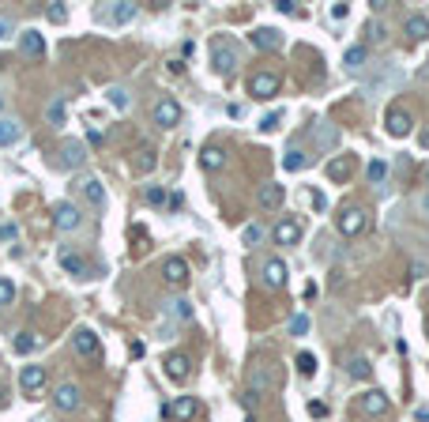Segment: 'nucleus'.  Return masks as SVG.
Masks as SVG:
<instances>
[{"label": "nucleus", "instance_id": "a878e982", "mask_svg": "<svg viewBox=\"0 0 429 422\" xmlns=\"http://www.w3.org/2000/svg\"><path fill=\"white\" fill-rule=\"evenodd\" d=\"M403 30H406V38L425 42V38H429V19L414 12V15H406V19H403Z\"/></svg>", "mask_w": 429, "mask_h": 422}, {"label": "nucleus", "instance_id": "5fc2aeb1", "mask_svg": "<svg viewBox=\"0 0 429 422\" xmlns=\"http://www.w3.org/2000/svg\"><path fill=\"white\" fill-rule=\"evenodd\" d=\"M414 418H418V422H429V407H418V411H414Z\"/></svg>", "mask_w": 429, "mask_h": 422}, {"label": "nucleus", "instance_id": "c756f323", "mask_svg": "<svg viewBox=\"0 0 429 422\" xmlns=\"http://www.w3.org/2000/svg\"><path fill=\"white\" fill-rule=\"evenodd\" d=\"M200 166H204V170H223V166H226V151L218 147V144H207V147L200 151Z\"/></svg>", "mask_w": 429, "mask_h": 422}, {"label": "nucleus", "instance_id": "a19ab883", "mask_svg": "<svg viewBox=\"0 0 429 422\" xmlns=\"http://www.w3.org/2000/svg\"><path fill=\"white\" fill-rule=\"evenodd\" d=\"M49 125H64V99L49 102Z\"/></svg>", "mask_w": 429, "mask_h": 422}, {"label": "nucleus", "instance_id": "37998d69", "mask_svg": "<svg viewBox=\"0 0 429 422\" xmlns=\"http://www.w3.org/2000/svg\"><path fill=\"white\" fill-rule=\"evenodd\" d=\"M290 332L305 335V332H309V317H305V313H294V317H290Z\"/></svg>", "mask_w": 429, "mask_h": 422}, {"label": "nucleus", "instance_id": "13d9d810", "mask_svg": "<svg viewBox=\"0 0 429 422\" xmlns=\"http://www.w3.org/2000/svg\"><path fill=\"white\" fill-rule=\"evenodd\" d=\"M425 181H429V166H425Z\"/></svg>", "mask_w": 429, "mask_h": 422}, {"label": "nucleus", "instance_id": "ddd939ff", "mask_svg": "<svg viewBox=\"0 0 429 422\" xmlns=\"http://www.w3.org/2000/svg\"><path fill=\"white\" fill-rule=\"evenodd\" d=\"M343 64H347L350 75H361V72H366V68H369V46H366V42H354V46H347Z\"/></svg>", "mask_w": 429, "mask_h": 422}, {"label": "nucleus", "instance_id": "72a5a7b5", "mask_svg": "<svg viewBox=\"0 0 429 422\" xmlns=\"http://www.w3.org/2000/svg\"><path fill=\"white\" fill-rule=\"evenodd\" d=\"M366 174H369L373 185H384V181H388V159H373L366 166Z\"/></svg>", "mask_w": 429, "mask_h": 422}, {"label": "nucleus", "instance_id": "9b49d317", "mask_svg": "<svg viewBox=\"0 0 429 422\" xmlns=\"http://www.w3.org/2000/svg\"><path fill=\"white\" fill-rule=\"evenodd\" d=\"M72 347H75V354H80V359H98V354H102V343H98V335H94L91 328H75Z\"/></svg>", "mask_w": 429, "mask_h": 422}, {"label": "nucleus", "instance_id": "c85d7f7f", "mask_svg": "<svg viewBox=\"0 0 429 422\" xmlns=\"http://www.w3.org/2000/svg\"><path fill=\"white\" fill-rule=\"evenodd\" d=\"M347 373L354 377V381H369V377H373V362L366 359V354H350V359H347Z\"/></svg>", "mask_w": 429, "mask_h": 422}, {"label": "nucleus", "instance_id": "8fccbe9b", "mask_svg": "<svg viewBox=\"0 0 429 422\" xmlns=\"http://www.w3.org/2000/svg\"><path fill=\"white\" fill-rule=\"evenodd\" d=\"M418 211H422L425 219H429V192H422V197H418Z\"/></svg>", "mask_w": 429, "mask_h": 422}, {"label": "nucleus", "instance_id": "20e7f679", "mask_svg": "<svg viewBox=\"0 0 429 422\" xmlns=\"http://www.w3.org/2000/svg\"><path fill=\"white\" fill-rule=\"evenodd\" d=\"M286 275H290V268H286V261H279V256H268L260 268V283L268 290H282L286 287Z\"/></svg>", "mask_w": 429, "mask_h": 422}, {"label": "nucleus", "instance_id": "09e8293b", "mask_svg": "<svg viewBox=\"0 0 429 422\" xmlns=\"http://www.w3.org/2000/svg\"><path fill=\"white\" fill-rule=\"evenodd\" d=\"M309 415L324 418V415H328V404H321V399H313V404H309Z\"/></svg>", "mask_w": 429, "mask_h": 422}, {"label": "nucleus", "instance_id": "6ab92c4d", "mask_svg": "<svg viewBox=\"0 0 429 422\" xmlns=\"http://www.w3.org/2000/svg\"><path fill=\"white\" fill-rule=\"evenodd\" d=\"M358 166V155H332L328 159V178L332 181H347Z\"/></svg>", "mask_w": 429, "mask_h": 422}, {"label": "nucleus", "instance_id": "f8f14e48", "mask_svg": "<svg viewBox=\"0 0 429 422\" xmlns=\"http://www.w3.org/2000/svg\"><path fill=\"white\" fill-rule=\"evenodd\" d=\"M162 279H166V287H189V264L181 261V256H166V264H162Z\"/></svg>", "mask_w": 429, "mask_h": 422}, {"label": "nucleus", "instance_id": "412c9836", "mask_svg": "<svg viewBox=\"0 0 429 422\" xmlns=\"http://www.w3.org/2000/svg\"><path fill=\"white\" fill-rule=\"evenodd\" d=\"M75 189H80V200H87L91 208H102V204H106V189H102V181H98V178H83Z\"/></svg>", "mask_w": 429, "mask_h": 422}, {"label": "nucleus", "instance_id": "423d86ee", "mask_svg": "<svg viewBox=\"0 0 429 422\" xmlns=\"http://www.w3.org/2000/svg\"><path fill=\"white\" fill-rule=\"evenodd\" d=\"M399 83H403V68H399L395 61H384L380 72L373 75L366 87H369V91H392V87H399Z\"/></svg>", "mask_w": 429, "mask_h": 422}, {"label": "nucleus", "instance_id": "b1692460", "mask_svg": "<svg viewBox=\"0 0 429 422\" xmlns=\"http://www.w3.org/2000/svg\"><path fill=\"white\" fill-rule=\"evenodd\" d=\"M282 200H286V192H282V185H275V181H268V185L260 189V211H279Z\"/></svg>", "mask_w": 429, "mask_h": 422}, {"label": "nucleus", "instance_id": "cd10ccee", "mask_svg": "<svg viewBox=\"0 0 429 422\" xmlns=\"http://www.w3.org/2000/svg\"><path fill=\"white\" fill-rule=\"evenodd\" d=\"M19 136H23V125H19L15 117H0V147L19 144Z\"/></svg>", "mask_w": 429, "mask_h": 422}, {"label": "nucleus", "instance_id": "5701e85b", "mask_svg": "<svg viewBox=\"0 0 429 422\" xmlns=\"http://www.w3.org/2000/svg\"><path fill=\"white\" fill-rule=\"evenodd\" d=\"M42 385H46V366H23L19 370V388L23 392H38Z\"/></svg>", "mask_w": 429, "mask_h": 422}, {"label": "nucleus", "instance_id": "6e6552de", "mask_svg": "<svg viewBox=\"0 0 429 422\" xmlns=\"http://www.w3.org/2000/svg\"><path fill=\"white\" fill-rule=\"evenodd\" d=\"M301 234H305L301 219H279V223H275V230H271V242L275 245H298Z\"/></svg>", "mask_w": 429, "mask_h": 422}, {"label": "nucleus", "instance_id": "473e14b6", "mask_svg": "<svg viewBox=\"0 0 429 422\" xmlns=\"http://www.w3.org/2000/svg\"><path fill=\"white\" fill-rule=\"evenodd\" d=\"M12 347H15V354H30V351L42 347V335H38V332H19Z\"/></svg>", "mask_w": 429, "mask_h": 422}, {"label": "nucleus", "instance_id": "4be33fe9", "mask_svg": "<svg viewBox=\"0 0 429 422\" xmlns=\"http://www.w3.org/2000/svg\"><path fill=\"white\" fill-rule=\"evenodd\" d=\"M252 46L263 49V53H275L282 46V35L275 27H256V30H252Z\"/></svg>", "mask_w": 429, "mask_h": 422}, {"label": "nucleus", "instance_id": "79ce46f5", "mask_svg": "<svg viewBox=\"0 0 429 422\" xmlns=\"http://www.w3.org/2000/svg\"><path fill=\"white\" fill-rule=\"evenodd\" d=\"M429 275V261H425V256H414V261H411V279H425Z\"/></svg>", "mask_w": 429, "mask_h": 422}, {"label": "nucleus", "instance_id": "bf43d9fd", "mask_svg": "<svg viewBox=\"0 0 429 422\" xmlns=\"http://www.w3.org/2000/svg\"><path fill=\"white\" fill-rule=\"evenodd\" d=\"M425 332H429V328H425Z\"/></svg>", "mask_w": 429, "mask_h": 422}, {"label": "nucleus", "instance_id": "603ef678", "mask_svg": "<svg viewBox=\"0 0 429 422\" xmlns=\"http://www.w3.org/2000/svg\"><path fill=\"white\" fill-rule=\"evenodd\" d=\"M313 204H316V208L324 211V208H328V197H324V192H313Z\"/></svg>", "mask_w": 429, "mask_h": 422}, {"label": "nucleus", "instance_id": "f704fd0d", "mask_svg": "<svg viewBox=\"0 0 429 422\" xmlns=\"http://www.w3.org/2000/svg\"><path fill=\"white\" fill-rule=\"evenodd\" d=\"M136 166H139V174H151V170L158 166V155H155V147H143L139 155H136Z\"/></svg>", "mask_w": 429, "mask_h": 422}, {"label": "nucleus", "instance_id": "7ed1b4c3", "mask_svg": "<svg viewBox=\"0 0 429 422\" xmlns=\"http://www.w3.org/2000/svg\"><path fill=\"white\" fill-rule=\"evenodd\" d=\"M335 230L343 237H358L366 230V208H358V204H343L335 215Z\"/></svg>", "mask_w": 429, "mask_h": 422}, {"label": "nucleus", "instance_id": "f257e3e1", "mask_svg": "<svg viewBox=\"0 0 429 422\" xmlns=\"http://www.w3.org/2000/svg\"><path fill=\"white\" fill-rule=\"evenodd\" d=\"M237 64H241L237 42H234V38H215V42H211V68H215L218 75H230V72H237Z\"/></svg>", "mask_w": 429, "mask_h": 422}, {"label": "nucleus", "instance_id": "58836bf2", "mask_svg": "<svg viewBox=\"0 0 429 422\" xmlns=\"http://www.w3.org/2000/svg\"><path fill=\"white\" fill-rule=\"evenodd\" d=\"M109 102H113L117 110H128V106H132V99H128L125 87H109Z\"/></svg>", "mask_w": 429, "mask_h": 422}, {"label": "nucleus", "instance_id": "7c9ffc66", "mask_svg": "<svg viewBox=\"0 0 429 422\" xmlns=\"http://www.w3.org/2000/svg\"><path fill=\"white\" fill-rule=\"evenodd\" d=\"M309 166V155H305L301 147H286V155H282V170H290V174H298V170Z\"/></svg>", "mask_w": 429, "mask_h": 422}, {"label": "nucleus", "instance_id": "f03ea898", "mask_svg": "<svg viewBox=\"0 0 429 422\" xmlns=\"http://www.w3.org/2000/svg\"><path fill=\"white\" fill-rule=\"evenodd\" d=\"M275 388H279V366L275 362L249 366V396H268Z\"/></svg>", "mask_w": 429, "mask_h": 422}, {"label": "nucleus", "instance_id": "9d476101", "mask_svg": "<svg viewBox=\"0 0 429 422\" xmlns=\"http://www.w3.org/2000/svg\"><path fill=\"white\" fill-rule=\"evenodd\" d=\"M384 128H388V136L403 139V136H411V128H414V117L406 113V110H399V106H392V110H388V117H384Z\"/></svg>", "mask_w": 429, "mask_h": 422}, {"label": "nucleus", "instance_id": "aec40b11", "mask_svg": "<svg viewBox=\"0 0 429 422\" xmlns=\"http://www.w3.org/2000/svg\"><path fill=\"white\" fill-rule=\"evenodd\" d=\"M313 139H316V147L324 151H335L339 147V128L332 125V121H316V128H313Z\"/></svg>", "mask_w": 429, "mask_h": 422}, {"label": "nucleus", "instance_id": "1a4fd4ad", "mask_svg": "<svg viewBox=\"0 0 429 422\" xmlns=\"http://www.w3.org/2000/svg\"><path fill=\"white\" fill-rule=\"evenodd\" d=\"M83 404V392H80V385H72V381H64L53 388V407L57 411H80Z\"/></svg>", "mask_w": 429, "mask_h": 422}, {"label": "nucleus", "instance_id": "c9c22d12", "mask_svg": "<svg viewBox=\"0 0 429 422\" xmlns=\"http://www.w3.org/2000/svg\"><path fill=\"white\" fill-rule=\"evenodd\" d=\"M241 242H245V245H260L263 242V226L260 223H249L245 230H241Z\"/></svg>", "mask_w": 429, "mask_h": 422}, {"label": "nucleus", "instance_id": "0eeeda50", "mask_svg": "<svg viewBox=\"0 0 429 422\" xmlns=\"http://www.w3.org/2000/svg\"><path fill=\"white\" fill-rule=\"evenodd\" d=\"M151 117H155V125H158V128H173V125L181 121V102L166 94V99H158V102H155Z\"/></svg>", "mask_w": 429, "mask_h": 422}, {"label": "nucleus", "instance_id": "4468645a", "mask_svg": "<svg viewBox=\"0 0 429 422\" xmlns=\"http://www.w3.org/2000/svg\"><path fill=\"white\" fill-rule=\"evenodd\" d=\"M162 370H166L170 381H189V373H192V359H189V354H181V351H173V354H166Z\"/></svg>", "mask_w": 429, "mask_h": 422}, {"label": "nucleus", "instance_id": "4c0bfd02", "mask_svg": "<svg viewBox=\"0 0 429 422\" xmlns=\"http://www.w3.org/2000/svg\"><path fill=\"white\" fill-rule=\"evenodd\" d=\"M166 313H173V317H178V321H189V317H192V306H189V302H185V298H173Z\"/></svg>", "mask_w": 429, "mask_h": 422}, {"label": "nucleus", "instance_id": "49530a36", "mask_svg": "<svg viewBox=\"0 0 429 422\" xmlns=\"http://www.w3.org/2000/svg\"><path fill=\"white\" fill-rule=\"evenodd\" d=\"M316 256H321V261H328V256H332V242H328V237H321V242H316Z\"/></svg>", "mask_w": 429, "mask_h": 422}, {"label": "nucleus", "instance_id": "dca6fc26", "mask_svg": "<svg viewBox=\"0 0 429 422\" xmlns=\"http://www.w3.org/2000/svg\"><path fill=\"white\" fill-rule=\"evenodd\" d=\"M249 91L256 94V99H275V94H279V75L275 72H256L249 80Z\"/></svg>", "mask_w": 429, "mask_h": 422}, {"label": "nucleus", "instance_id": "2f4dec72", "mask_svg": "<svg viewBox=\"0 0 429 422\" xmlns=\"http://www.w3.org/2000/svg\"><path fill=\"white\" fill-rule=\"evenodd\" d=\"M61 264H64V272H72V275H87L91 268H87L83 256H75L72 249H61Z\"/></svg>", "mask_w": 429, "mask_h": 422}, {"label": "nucleus", "instance_id": "864d4df0", "mask_svg": "<svg viewBox=\"0 0 429 422\" xmlns=\"http://www.w3.org/2000/svg\"><path fill=\"white\" fill-rule=\"evenodd\" d=\"M0 237H15V226H12V223H4V226H0Z\"/></svg>", "mask_w": 429, "mask_h": 422}, {"label": "nucleus", "instance_id": "6e6d98bb", "mask_svg": "<svg viewBox=\"0 0 429 422\" xmlns=\"http://www.w3.org/2000/svg\"><path fill=\"white\" fill-rule=\"evenodd\" d=\"M8 35H12V27H8V23H4V19H0V42H4Z\"/></svg>", "mask_w": 429, "mask_h": 422}, {"label": "nucleus", "instance_id": "ea45409f", "mask_svg": "<svg viewBox=\"0 0 429 422\" xmlns=\"http://www.w3.org/2000/svg\"><path fill=\"white\" fill-rule=\"evenodd\" d=\"M46 15H49V23H68V8L64 4H49Z\"/></svg>", "mask_w": 429, "mask_h": 422}, {"label": "nucleus", "instance_id": "bb28decb", "mask_svg": "<svg viewBox=\"0 0 429 422\" xmlns=\"http://www.w3.org/2000/svg\"><path fill=\"white\" fill-rule=\"evenodd\" d=\"M19 49H23L27 57H42V53H46V38H42L38 30H23V35H19Z\"/></svg>", "mask_w": 429, "mask_h": 422}, {"label": "nucleus", "instance_id": "c03bdc74", "mask_svg": "<svg viewBox=\"0 0 429 422\" xmlns=\"http://www.w3.org/2000/svg\"><path fill=\"white\" fill-rule=\"evenodd\" d=\"M298 370H301L305 377H313V370H316V359H313L309 351H301V354H298Z\"/></svg>", "mask_w": 429, "mask_h": 422}, {"label": "nucleus", "instance_id": "393cba45", "mask_svg": "<svg viewBox=\"0 0 429 422\" xmlns=\"http://www.w3.org/2000/svg\"><path fill=\"white\" fill-rule=\"evenodd\" d=\"M136 15V0H117V8H98V19H113V23H128Z\"/></svg>", "mask_w": 429, "mask_h": 422}, {"label": "nucleus", "instance_id": "39448f33", "mask_svg": "<svg viewBox=\"0 0 429 422\" xmlns=\"http://www.w3.org/2000/svg\"><path fill=\"white\" fill-rule=\"evenodd\" d=\"M53 226H57V230H80V223H83V215H80V208H75V204H68V200H61V204H53Z\"/></svg>", "mask_w": 429, "mask_h": 422}, {"label": "nucleus", "instance_id": "f3484780", "mask_svg": "<svg viewBox=\"0 0 429 422\" xmlns=\"http://www.w3.org/2000/svg\"><path fill=\"white\" fill-rule=\"evenodd\" d=\"M166 415L178 418V422H189V418L200 415V399L196 396H178L173 404H166Z\"/></svg>", "mask_w": 429, "mask_h": 422}, {"label": "nucleus", "instance_id": "e433bc0d", "mask_svg": "<svg viewBox=\"0 0 429 422\" xmlns=\"http://www.w3.org/2000/svg\"><path fill=\"white\" fill-rule=\"evenodd\" d=\"M12 302H15V283H12V279H4V275H0V309H4V306H12Z\"/></svg>", "mask_w": 429, "mask_h": 422}, {"label": "nucleus", "instance_id": "de8ad7c7", "mask_svg": "<svg viewBox=\"0 0 429 422\" xmlns=\"http://www.w3.org/2000/svg\"><path fill=\"white\" fill-rule=\"evenodd\" d=\"M260 128H263V132H271V128H279V113H268V117H263V121H260Z\"/></svg>", "mask_w": 429, "mask_h": 422}, {"label": "nucleus", "instance_id": "a211bd4d", "mask_svg": "<svg viewBox=\"0 0 429 422\" xmlns=\"http://www.w3.org/2000/svg\"><path fill=\"white\" fill-rule=\"evenodd\" d=\"M358 404H361V411H366V415H388V411H392V399L388 396H384L380 392V388H369V392H361V399H358Z\"/></svg>", "mask_w": 429, "mask_h": 422}, {"label": "nucleus", "instance_id": "2eb2a0df", "mask_svg": "<svg viewBox=\"0 0 429 422\" xmlns=\"http://www.w3.org/2000/svg\"><path fill=\"white\" fill-rule=\"evenodd\" d=\"M87 162V144H80V139H64L61 144V166L64 170H80Z\"/></svg>", "mask_w": 429, "mask_h": 422}, {"label": "nucleus", "instance_id": "a18cd8bd", "mask_svg": "<svg viewBox=\"0 0 429 422\" xmlns=\"http://www.w3.org/2000/svg\"><path fill=\"white\" fill-rule=\"evenodd\" d=\"M143 200H147V204H166V189H158V185H151L147 192H143Z\"/></svg>", "mask_w": 429, "mask_h": 422}, {"label": "nucleus", "instance_id": "4d7b16f0", "mask_svg": "<svg viewBox=\"0 0 429 422\" xmlns=\"http://www.w3.org/2000/svg\"><path fill=\"white\" fill-rule=\"evenodd\" d=\"M0 110H4V94H0Z\"/></svg>", "mask_w": 429, "mask_h": 422}, {"label": "nucleus", "instance_id": "3c124183", "mask_svg": "<svg viewBox=\"0 0 429 422\" xmlns=\"http://www.w3.org/2000/svg\"><path fill=\"white\" fill-rule=\"evenodd\" d=\"M275 8H279L282 15H290V12H294V4H290V0H275Z\"/></svg>", "mask_w": 429, "mask_h": 422}]
</instances>
